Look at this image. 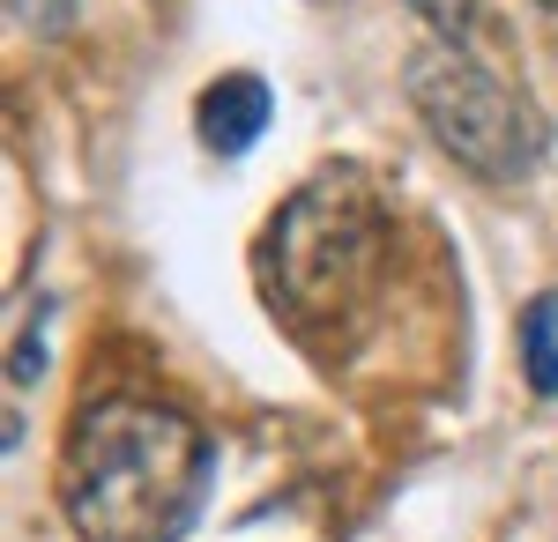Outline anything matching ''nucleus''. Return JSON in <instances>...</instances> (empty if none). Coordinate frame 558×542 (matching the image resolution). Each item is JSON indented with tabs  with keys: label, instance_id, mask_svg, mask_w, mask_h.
Segmentation results:
<instances>
[{
	"label": "nucleus",
	"instance_id": "1",
	"mask_svg": "<svg viewBox=\"0 0 558 542\" xmlns=\"http://www.w3.org/2000/svg\"><path fill=\"white\" fill-rule=\"evenodd\" d=\"M216 483L209 431L149 394L75 409L60 446V513L75 542H179Z\"/></svg>",
	"mask_w": 558,
	"mask_h": 542
},
{
	"label": "nucleus",
	"instance_id": "2",
	"mask_svg": "<svg viewBox=\"0 0 558 542\" xmlns=\"http://www.w3.org/2000/svg\"><path fill=\"white\" fill-rule=\"evenodd\" d=\"M387 268V194L365 164H320L260 238V291L305 334L350 328Z\"/></svg>",
	"mask_w": 558,
	"mask_h": 542
},
{
	"label": "nucleus",
	"instance_id": "3",
	"mask_svg": "<svg viewBox=\"0 0 558 542\" xmlns=\"http://www.w3.org/2000/svg\"><path fill=\"white\" fill-rule=\"evenodd\" d=\"M410 104L425 134L484 186H521L544 157V126L507 75H492L462 38H432L410 60Z\"/></svg>",
	"mask_w": 558,
	"mask_h": 542
},
{
	"label": "nucleus",
	"instance_id": "4",
	"mask_svg": "<svg viewBox=\"0 0 558 542\" xmlns=\"http://www.w3.org/2000/svg\"><path fill=\"white\" fill-rule=\"evenodd\" d=\"M268 120H276V89L260 83V75H216L209 89H202V104H194V134L209 141V157H246L260 134H268Z\"/></svg>",
	"mask_w": 558,
	"mask_h": 542
},
{
	"label": "nucleus",
	"instance_id": "5",
	"mask_svg": "<svg viewBox=\"0 0 558 542\" xmlns=\"http://www.w3.org/2000/svg\"><path fill=\"white\" fill-rule=\"evenodd\" d=\"M521 372H529V394H558V291L529 297L521 305Z\"/></svg>",
	"mask_w": 558,
	"mask_h": 542
},
{
	"label": "nucleus",
	"instance_id": "6",
	"mask_svg": "<svg viewBox=\"0 0 558 542\" xmlns=\"http://www.w3.org/2000/svg\"><path fill=\"white\" fill-rule=\"evenodd\" d=\"M8 23H15V30H31V38H68L75 0H8Z\"/></svg>",
	"mask_w": 558,
	"mask_h": 542
},
{
	"label": "nucleus",
	"instance_id": "7",
	"mask_svg": "<svg viewBox=\"0 0 558 542\" xmlns=\"http://www.w3.org/2000/svg\"><path fill=\"white\" fill-rule=\"evenodd\" d=\"M410 8L425 15L439 38H462V30H470V15H476V0H410Z\"/></svg>",
	"mask_w": 558,
	"mask_h": 542
},
{
	"label": "nucleus",
	"instance_id": "8",
	"mask_svg": "<svg viewBox=\"0 0 558 542\" xmlns=\"http://www.w3.org/2000/svg\"><path fill=\"white\" fill-rule=\"evenodd\" d=\"M45 372V342L31 328L15 334V349H8V386H15V394H23V386H31V379Z\"/></svg>",
	"mask_w": 558,
	"mask_h": 542
},
{
	"label": "nucleus",
	"instance_id": "9",
	"mask_svg": "<svg viewBox=\"0 0 558 542\" xmlns=\"http://www.w3.org/2000/svg\"><path fill=\"white\" fill-rule=\"evenodd\" d=\"M536 8H551V15H558V0H536Z\"/></svg>",
	"mask_w": 558,
	"mask_h": 542
}]
</instances>
